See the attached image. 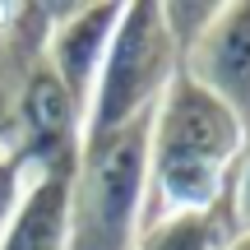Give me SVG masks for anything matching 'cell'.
Instances as JSON below:
<instances>
[{
  "label": "cell",
  "instance_id": "obj_8",
  "mask_svg": "<svg viewBox=\"0 0 250 250\" xmlns=\"http://www.w3.org/2000/svg\"><path fill=\"white\" fill-rule=\"evenodd\" d=\"M158 9H162V23H167L171 46H176L181 61H186V51L199 42L208 19L218 14V0H158Z\"/></svg>",
  "mask_w": 250,
  "mask_h": 250
},
{
  "label": "cell",
  "instance_id": "obj_1",
  "mask_svg": "<svg viewBox=\"0 0 250 250\" xmlns=\"http://www.w3.org/2000/svg\"><path fill=\"white\" fill-rule=\"evenodd\" d=\"M250 130L213 93L176 74L148 116V218L204 213L227 199V181Z\"/></svg>",
  "mask_w": 250,
  "mask_h": 250
},
{
  "label": "cell",
  "instance_id": "obj_3",
  "mask_svg": "<svg viewBox=\"0 0 250 250\" xmlns=\"http://www.w3.org/2000/svg\"><path fill=\"white\" fill-rule=\"evenodd\" d=\"M181 74V51L171 46L158 0H130L121 5L111 46L102 56L98 83H93L88 111H83V139L111 134L130 121L153 116L167 83Z\"/></svg>",
  "mask_w": 250,
  "mask_h": 250
},
{
  "label": "cell",
  "instance_id": "obj_11",
  "mask_svg": "<svg viewBox=\"0 0 250 250\" xmlns=\"http://www.w3.org/2000/svg\"><path fill=\"white\" fill-rule=\"evenodd\" d=\"M223 250H250V232H232L227 236V246Z\"/></svg>",
  "mask_w": 250,
  "mask_h": 250
},
{
  "label": "cell",
  "instance_id": "obj_9",
  "mask_svg": "<svg viewBox=\"0 0 250 250\" xmlns=\"http://www.w3.org/2000/svg\"><path fill=\"white\" fill-rule=\"evenodd\" d=\"M28 176H33V167H28V162L5 144V134H0V236H5L9 218H14L19 199H23V190H28Z\"/></svg>",
  "mask_w": 250,
  "mask_h": 250
},
{
  "label": "cell",
  "instance_id": "obj_6",
  "mask_svg": "<svg viewBox=\"0 0 250 250\" xmlns=\"http://www.w3.org/2000/svg\"><path fill=\"white\" fill-rule=\"evenodd\" d=\"M65 181L70 167H33L0 250H65Z\"/></svg>",
  "mask_w": 250,
  "mask_h": 250
},
{
  "label": "cell",
  "instance_id": "obj_7",
  "mask_svg": "<svg viewBox=\"0 0 250 250\" xmlns=\"http://www.w3.org/2000/svg\"><path fill=\"white\" fill-rule=\"evenodd\" d=\"M232 218H227V204L204 208V213H171L158 218L139 232L134 250H223L227 236H232Z\"/></svg>",
  "mask_w": 250,
  "mask_h": 250
},
{
  "label": "cell",
  "instance_id": "obj_5",
  "mask_svg": "<svg viewBox=\"0 0 250 250\" xmlns=\"http://www.w3.org/2000/svg\"><path fill=\"white\" fill-rule=\"evenodd\" d=\"M181 74L195 79L204 93H213L250 130V0L218 5L199 42L186 51Z\"/></svg>",
  "mask_w": 250,
  "mask_h": 250
},
{
  "label": "cell",
  "instance_id": "obj_4",
  "mask_svg": "<svg viewBox=\"0 0 250 250\" xmlns=\"http://www.w3.org/2000/svg\"><path fill=\"white\" fill-rule=\"evenodd\" d=\"M116 19H121V0H93V5H70L61 14H46V33L37 42V56L61 79V88L74 98L79 111H88L102 56L111 46V33H116Z\"/></svg>",
  "mask_w": 250,
  "mask_h": 250
},
{
  "label": "cell",
  "instance_id": "obj_10",
  "mask_svg": "<svg viewBox=\"0 0 250 250\" xmlns=\"http://www.w3.org/2000/svg\"><path fill=\"white\" fill-rule=\"evenodd\" d=\"M223 204H227V218H232L236 232H250V144L241 148V158H236V167H232Z\"/></svg>",
  "mask_w": 250,
  "mask_h": 250
},
{
  "label": "cell",
  "instance_id": "obj_2",
  "mask_svg": "<svg viewBox=\"0 0 250 250\" xmlns=\"http://www.w3.org/2000/svg\"><path fill=\"white\" fill-rule=\"evenodd\" d=\"M148 218V116L79 144L65 181V250H134Z\"/></svg>",
  "mask_w": 250,
  "mask_h": 250
}]
</instances>
